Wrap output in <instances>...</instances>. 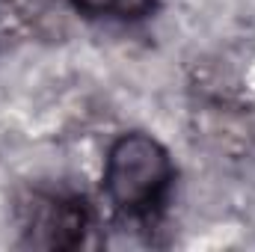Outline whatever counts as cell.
I'll use <instances>...</instances> for the list:
<instances>
[{"label":"cell","mask_w":255,"mask_h":252,"mask_svg":"<svg viewBox=\"0 0 255 252\" xmlns=\"http://www.w3.org/2000/svg\"><path fill=\"white\" fill-rule=\"evenodd\" d=\"M172 181V160L166 148L148 133H125L113 142L104 169L110 202L130 217L148 214L160 205Z\"/></svg>","instance_id":"1"},{"label":"cell","mask_w":255,"mask_h":252,"mask_svg":"<svg viewBox=\"0 0 255 252\" xmlns=\"http://www.w3.org/2000/svg\"><path fill=\"white\" fill-rule=\"evenodd\" d=\"M89 226V211L77 196H45L30 208V241L45 250H74Z\"/></svg>","instance_id":"2"},{"label":"cell","mask_w":255,"mask_h":252,"mask_svg":"<svg viewBox=\"0 0 255 252\" xmlns=\"http://www.w3.org/2000/svg\"><path fill=\"white\" fill-rule=\"evenodd\" d=\"M86 15H110V18H142L154 9V0H71Z\"/></svg>","instance_id":"3"}]
</instances>
